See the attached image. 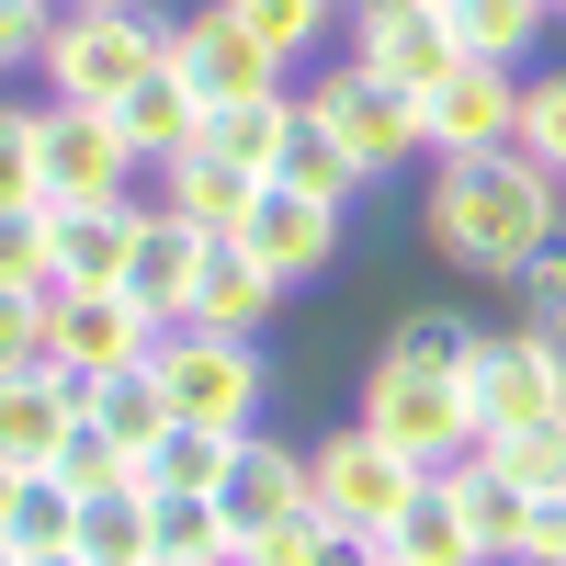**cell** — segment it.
<instances>
[{
  "mask_svg": "<svg viewBox=\"0 0 566 566\" xmlns=\"http://www.w3.org/2000/svg\"><path fill=\"white\" fill-rule=\"evenodd\" d=\"M57 0H0V69L12 80H45V45H57Z\"/></svg>",
  "mask_w": 566,
  "mask_h": 566,
  "instance_id": "obj_32",
  "label": "cell"
},
{
  "mask_svg": "<svg viewBox=\"0 0 566 566\" xmlns=\"http://www.w3.org/2000/svg\"><path fill=\"white\" fill-rule=\"evenodd\" d=\"M80 555H91V566L148 555V488H103V499H80Z\"/></svg>",
  "mask_w": 566,
  "mask_h": 566,
  "instance_id": "obj_29",
  "label": "cell"
},
{
  "mask_svg": "<svg viewBox=\"0 0 566 566\" xmlns=\"http://www.w3.org/2000/svg\"><path fill=\"white\" fill-rule=\"evenodd\" d=\"M136 216L148 205H57V272L69 283H125V261H136Z\"/></svg>",
  "mask_w": 566,
  "mask_h": 566,
  "instance_id": "obj_22",
  "label": "cell"
},
{
  "mask_svg": "<svg viewBox=\"0 0 566 566\" xmlns=\"http://www.w3.org/2000/svg\"><path fill=\"white\" fill-rule=\"evenodd\" d=\"M148 566H239V522L216 499L170 488V499H148Z\"/></svg>",
  "mask_w": 566,
  "mask_h": 566,
  "instance_id": "obj_23",
  "label": "cell"
},
{
  "mask_svg": "<svg viewBox=\"0 0 566 566\" xmlns=\"http://www.w3.org/2000/svg\"><path fill=\"white\" fill-rule=\"evenodd\" d=\"M522 566H566V488L533 499V533H522Z\"/></svg>",
  "mask_w": 566,
  "mask_h": 566,
  "instance_id": "obj_36",
  "label": "cell"
},
{
  "mask_svg": "<svg viewBox=\"0 0 566 566\" xmlns=\"http://www.w3.org/2000/svg\"><path fill=\"white\" fill-rule=\"evenodd\" d=\"M386 544H397V566H488L476 522H464V499H453L442 476H431V499H419V510H408V522H397Z\"/></svg>",
  "mask_w": 566,
  "mask_h": 566,
  "instance_id": "obj_26",
  "label": "cell"
},
{
  "mask_svg": "<svg viewBox=\"0 0 566 566\" xmlns=\"http://www.w3.org/2000/svg\"><path fill=\"white\" fill-rule=\"evenodd\" d=\"M306 464H317V510H328V522H363V533H397L408 510L431 499V476H442V464H419L408 442H386L374 419L306 442Z\"/></svg>",
  "mask_w": 566,
  "mask_h": 566,
  "instance_id": "obj_4",
  "label": "cell"
},
{
  "mask_svg": "<svg viewBox=\"0 0 566 566\" xmlns=\"http://www.w3.org/2000/svg\"><path fill=\"white\" fill-rule=\"evenodd\" d=\"M283 295H295V283H283L250 239H205V272H193V317L205 328H250V340H261Z\"/></svg>",
  "mask_w": 566,
  "mask_h": 566,
  "instance_id": "obj_16",
  "label": "cell"
},
{
  "mask_svg": "<svg viewBox=\"0 0 566 566\" xmlns=\"http://www.w3.org/2000/svg\"><path fill=\"white\" fill-rule=\"evenodd\" d=\"M306 103L328 114V136H340V148L363 159V170H397V159H431V114H419V91L408 80H386V69H328Z\"/></svg>",
  "mask_w": 566,
  "mask_h": 566,
  "instance_id": "obj_8",
  "label": "cell"
},
{
  "mask_svg": "<svg viewBox=\"0 0 566 566\" xmlns=\"http://www.w3.org/2000/svg\"><path fill=\"white\" fill-rule=\"evenodd\" d=\"M114 125H125V148H136V170H148V181L205 148V103H193V80H181V69H148V80L114 103Z\"/></svg>",
  "mask_w": 566,
  "mask_h": 566,
  "instance_id": "obj_15",
  "label": "cell"
},
{
  "mask_svg": "<svg viewBox=\"0 0 566 566\" xmlns=\"http://www.w3.org/2000/svg\"><path fill=\"white\" fill-rule=\"evenodd\" d=\"M148 216H136V261H125V295L148 306L159 328H181L193 317V272H205V227H181L159 193H136Z\"/></svg>",
  "mask_w": 566,
  "mask_h": 566,
  "instance_id": "obj_13",
  "label": "cell"
},
{
  "mask_svg": "<svg viewBox=\"0 0 566 566\" xmlns=\"http://www.w3.org/2000/svg\"><path fill=\"white\" fill-rule=\"evenodd\" d=\"M363 69H386L408 91H431L464 69V34H453V0H363V34H352Z\"/></svg>",
  "mask_w": 566,
  "mask_h": 566,
  "instance_id": "obj_11",
  "label": "cell"
},
{
  "mask_svg": "<svg viewBox=\"0 0 566 566\" xmlns=\"http://www.w3.org/2000/svg\"><path fill=\"white\" fill-rule=\"evenodd\" d=\"M227 464H239V431H216V419H170V431L136 453V488H148V499H170V488L216 499V488H227Z\"/></svg>",
  "mask_w": 566,
  "mask_h": 566,
  "instance_id": "obj_19",
  "label": "cell"
},
{
  "mask_svg": "<svg viewBox=\"0 0 566 566\" xmlns=\"http://www.w3.org/2000/svg\"><path fill=\"white\" fill-rule=\"evenodd\" d=\"M510 295H522V317H533V328H566V239H555L522 283H510Z\"/></svg>",
  "mask_w": 566,
  "mask_h": 566,
  "instance_id": "obj_35",
  "label": "cell"
},
{
  "mask_svg": "<svg viewBox=\"0 0 566 566\" xmlns=\"http://www.w3.org/2000/svg\"><path fill=\"white\" fill-rule=\"evenodd\" d=\"M159 205L181 216V227H205V239H239L250 227V205H261V170H227V159H181V170H159Z\"/></svg>",
  "mask_w": 566,
  "mask_h": 566,
  "instance_id": "obj_18",
  "label": "cell"
},
{
  "mask_svg": "<svg viewBox=\"0 0 566 566\" xmlns=\"http://www.w3.org/2000/svg\"><path fill=\"white\" fill-rule=\"evenodd\" d=\"M170 69L193 80V103L216 114V103H250V91H283V57L227 12V0H205V12H181V34H170Z\"/></svg>",
  "mask_w": 566,
  "mask_h": 566,
  "instance_id": "obj_10",
  "label": "cell"
},
{
  "mask_svg": "<svg viewBox=\"0 0 566 566\" xmlns=\"http://www.w3.org/2000/svg\"><path fill=\"white\" fill-rule=\"evenodd\" d=\"M0 566H91L80 544H57V555H0Z\"/></svg>",
  "mask_w": 566,
  "mask_h": 566,
  "instance_id": "obj_37",
  "label": "cell"
},
{
  "mask_svg": "<svg viewBox=\"0 0 566 566\" xmlns=\"http://www.w3.org/2000/svg\"><path fill=\"white\" fill-rule=\"evenodd\" d=\"M522 69L510 57H464L453 80H431L419 91V114H431V159H464V148H510L522 136Z\"/></svg>",
  "mask_w": 566,
  "mask_h": 566,
  "instance_id": "obj_9",
  "label": "cell"
},
{
  "mask_svg": "<svg viewBox=\"0 0 566 566\" xmlns=\"http://www.w3.org/2000/svg\"><path fill=\"white\" fill-rule=\"evenodd\" d=\"M272 181H306V193H328V205H352V193H363L374 170H363V159L340 148V136H328V114H317V103H295V136H283V159H272Z\"/></svg>",
  "mask_w": 566,
  "mask_h": 566,
  "instance_id": "obj_25",
  "label": "cell"
},
{
  "mask_svg": "<svg viewBox=\"0 0 566 566\" xmlns=\"http://www.w3.org/2000/svg\"><path fill=\"white\" fill-rule=\"evenodd\" d=\"M57 544H80V488L57 464L0 476V555H57Z\"/></svg>",
  "mask_w": 566,
  "mask_h": 566,
  "instance_id": "obj_20",
  "label": "cell"
},
{
  "mask_svg": "<svg viewBox=\"0 0 566 566\" xmlns=\"http://www.w3.org/2000/svg\"><path fill=\"white\" fill-rule=\"evenodd\" d=\"M216 510H227L239 544H250L261 522H283V510H317V464H306L295 442H272V431H239V464H227Z\"/></svg>",
  "mask_w": 566,
  "mask_h": 566,
  "instance_id": "obj_14",
  "label": "cell"
},
{
  "mask_svg": "<svg viewBox=\"0 0 566 566\" xmlns=\"http://www.w3.org/2000/svg\"><path fill=\"white\" fill-rule=\"evenodd\" d=\"M340 216H352V205L306 193V181H261V205H250L239 239H250L283 283H306V272H328V250H340Z\"/></svg>",
  "mask_w": 566,
  "mask_h": 566,
  "instance_id": "obj_12",
  "label": "cell"
},
{
  "mask_svg": "<svg viewBox=\"0 0 566 566\" xmlns=\"http://www.w3.org/2000/svg\"><path fill=\"white\" fill-rule=\"evenodd\" d=\"M488 453H499L533 499H544V488H566V408H555V419H533V431H510V442H488Z\"/></svg>",
  "mask_w": 566,
  "mask_h": 566,
  "instance_id": "obj_33",
  "label": "cell"
},
{
  "mask_svg": "<svg viewBox=\"0 0 566 566\" xmlns=\"http://www.w3.org/2000/svg\"><path fill=\"white\" fill-rule=\"evenodd\" d=\"M80 397H91V431H114L125 453H148L170 419H181V408H170V386H159V352H148V363H114V374H91Z\"/></svg>",
  "mask_w": 566,
  "mask_h": 566,
  "instance_id": "obj_21",
  "label": "cell"
},
{
  "mask_svg": "<svg viewBox=\"0 0 566 566\" xmlns=\"http://www.w3.org/2000/svg\"><path fill=\"white\" fill-rule=\"evenodd\" d=\"M555 23V0H453V34H464V57H510L522 69L533 45Z\"/></svg>",
  "mask_w": 566,
  "mask_h": 566,
  "instance_id": "obj_27",
  "label": "cell"
},
{
  "mask_svg": "<svg viewBox=\"0 0 566 566\" xmlns=\"http://www.w3.org/2000/svg\"><path fill=\"white\" fill-rule=\"evenodd\" d=\"M57 12H91V0H57Z\"/></svg>",
  "mask_w": 566,
  "mask_h": 566,
  "instance_id": "obj_38",
  "label": "cell"
},
{
  "mask_svg": "<svg viewBox=\"0 0 566 566\" xmlns=\"http://www.w3.org/2000/svg\"><path fill=\"white\" fill-rule=\"evenodd\" d=\"M170 34L181 23H159L148 0H91V12H69L57 23V45H45V91L57 103H125L148 69H170Z\"/></svg>",
  "mask_w": 566,
  "mask_h": 566,
  "instance_id": "obj_2",
  "label": "cell"
},
{
  "mask_svg": "<svg viewBox=\"0 0 566 566\" xmlns=\"http://www.w3.org/2000/svg\"><path fill=\"white\" fill-rule=\"evenodd\" d=\"M419 239H431V261H453L464 283H522V272L566 239V181H555L544 159H522V148L431 159Z\"/></svg>",
  "mask_w": 566,
  "mask_h": 566,
  "instance_id": "obj_1",
  "label": "cell"
},
{
  "mask_svg": "<svg viewBox=\"0 0 566 566\" xmlns=\"http://www.w3.org/2000/svg\"><path fill=\"white\" fill-rule=\"evenodd\" d=\"M476 340H488V328L453 317V306H408V317L386 328V352H397V363H431V374H464V363H476Z\"/></svg>",
  "mask_w": 566,
  "mask_h": 566,
  "instance_id": "obj_28",
  "label": "cell"
},
{
  "mask_svg": "<svg viewBox=\"0 0 566 566\" xmlns=\"http://www.w3.org/2000/svg\"><path fill=\"white\" fill-rule=\"evenodd\" d=\"M317 544H328V510H283L239 544V566H317Z\"/></svg>",
  "mask_w": 566,
  "mask_h": 566,
  "instance_id": "obj_34",
  "label": "cell"
},
{
  "mask_svg": "<svg viewBox=\"0 0 566 566\" xmlns=\"http://www.w3.org/2000/svg\"><path fill=\"white\" fill-rule=\"evenodd\" d=\"M386 442H408L419 464H464L476 453V408H464V374H431V363H397V352H374L363 363V408Z\"/></svg>",
  "mask_w": 566,
  "mask_h": 566,
  "instance_id": "obj_6",
  "label": "cell"
},
{
  "mask_svg": "<svg viewBox=\"0 0 566 566\" xmlns=\"http://www.w3.org/2000/svg\"><path fill=\"white\" fill-rule=\"evenodd\" d=\"M34 148H45V193H57V205H125V193H148V170H136L125 125L103 103H57V91H45Z\"/></svg>",
  "mask_w": 566,
  "mask_h": 566,
  "instance_id": "obj_7",
  "label": "cell"
},
{
  "mask_svg": "<svg viewBox=\"0 0 566 566\" xmlns=\"http://www.w3.org/2000/svg\"><path fill=\"white\" fill-rule=\"evenodd\" d=\"M555 12H566V0H555Z\"/></svg>",
  "mask_w": 566,
  "mask_h": 566,
  "instance_id": "obj_39",
  "label": "cell"
},
{
  "mask_svg": "<svg viewBox=\"0 0 566 566\" xmlns=\"http://www.w3.org/2000/svg\"><path fill=\"white\" fill-rule=\"evenodd\" d=\"M159 386L181 419H216V431H261V408H272V363L250 328H205V317H181L159 328Z\"/></svg>",
  "mask_w": 566,
  "mask_h": 566,
  "instance_id": "obj_3",
  "label": "cell"
},
{
  "mask_svg": "<svg viewBox=\"0 0 566 566\" xmlns=\"http://www.w3.org/2000/svg\"><path fill=\"white\" fill-rule=\"evenodd\" d=\"M283 136H295V91H250V103H216V114H205V159L261 170V181H272Z\"/></svg>",
  "mask_w": 566,
  "mask_h": 566,
  "instance_id": "obj_24",
  "label": "cell"
},
{
  "mask_svg": "<svg viewBox=\"0 0 566 566\" xmlns=\"http://www.w3.org/2000/svg\"><path fill=\"white\" fill-rule=\"evenodd\" d=\"M442 488L464 499V522H476V544H488V566H522V533H533V488L510 476V464L476 442L464 464H442Z\"/></svg>",
  "mask_w": 566,
  "mask_h": 566,
  "instance_id": "obj_17",
  "label": "cell"
},
{
  "mask_svg": "<svg viewBox=\"0 0 566 566\" xmlns=\"http://www.w3.org/2000/svg\"><path fill=\"white\" fill-rule=\"evenodd\" d=\"M227 12H239V23H250V34L272 45V57H283V69H295V57H306V45H317L328 23H340V0H227Z\"/></svg>",
  "mask_w": 566,
  "mask_h": 566,
  "instance_id": "obj_30",
  "label": "cell"
},
{
  "mask_svg": "<svg viewBox=\"0 0 566 566\" xmlns=\"http://www.w3.org/2000/svg\"><path fill=\"white\" fill-rule=\"evenodd\" d=\"M464 408H476V442H510L533 419L566 408V328H488L476 363H464Z\"/></svg>",
  "mask_w": 566,
  "mask_h": 566,
  "instance_id": "obj_5",
  "label": "cell"
},
{
  "mask_svg": "<svg viewBox=\"0 0 566 566\" xmlns=\"http://www.w3.org/2000/svg\"><path fill=\"white\" fill-rule=\"evenodd\" d=\"M522 159H544L555 181H566V69H544L533 91H522V136H510Z\"/></svg>",
  "mask_w": 566,
  "mask_h": 566,
  "instance_id": "obj_31",
  "label": "cell"
}]
</instances>
